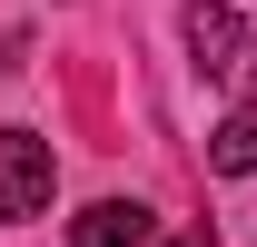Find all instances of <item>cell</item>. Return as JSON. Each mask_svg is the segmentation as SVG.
<instances>
[{
  "instance_id": "277c9868",
  "label": "cell",
  "mask_w": 257,
  "mask_h": 247,
  "mask_svg": "<svg viewBox=\"0 0 257 247\" xmlns=\"http://www.w3.org/2000/svg\"><path fill=\"white\" fill-rule=\"evenodd\" d=\"M208 168H218V178H257V99L218 119V139H208Z\"/></svg>"
},
{
  "instance_id": "7a4b0ae2",
  "label": "cell",
  "mask_w": 257,
  "mask_h": 247,
  "mask_svg": "<svg viewBox=\"0 0 257 247\" xmlns=\"http://www.w3.org/2000/svg\"><path fill=\"white\" fill-rule=\"evenodd\" d=\"M178 30H188V50H198L208 79H247V69H257V30L237 20V10H208V0H198Z\"/></svg>"
},
{
  "instance_id": "6da1fadb",
  "label": "cell",
  "mask_w": 257,
  "mask_h": 247,
  "mask_svg": "<svg viewBox=\"0 0 257 247\" xmlns=\"http://www.w3.org/2000/svg\"><path fill=\"white\" fill-rule=\"evenodd\" d=\"M50 188H60V158L40 129H0V217H50Z\"/></svg>"
},
{
  "instance_id": "3957f363",
  "label": "cell",
  "mask_w": 257,
  "mask_h": 247,
  "mask_svg": "<svg viewBox=\"0 0 257 247\" xmlns=\"http://www.w3.org/2000/svg\"><path fill=\"white\" fill-rule=\"evenodd\" d=\"M69 247H149V208L139 198H99L69 217Z\"/></svg>"
}]
</instances>
